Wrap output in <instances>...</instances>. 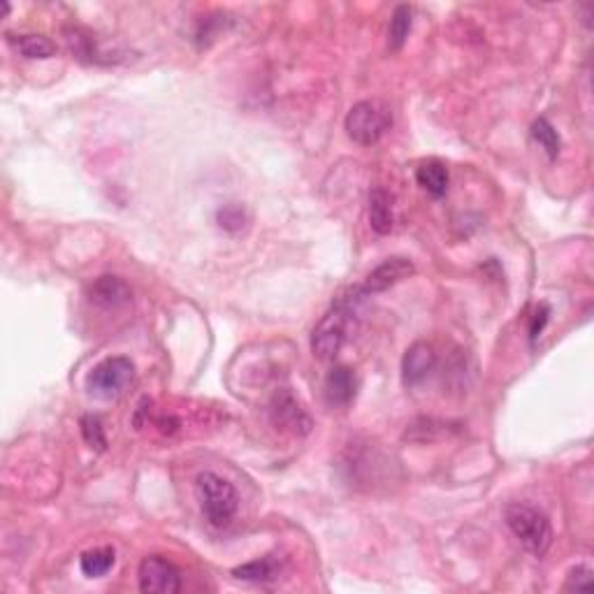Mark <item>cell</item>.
<instances>
[{"instance_id": "1", "label": "cell", "mask_w": 594, "mask_h": 594, "mask_svg": "<svg viewBox=\"0 0 594 594\" xmlns=\"http://www.w3.org/2000/svg\"><path fill=\"white\" fill-rule=\"evenodd\" d=\"M202 513L212 527H228L239 509V494L235 485L214 472H202L196 481Z\"/></svg>"}, {"instance_id": "2", "label": "cell", "mask_w": 594, "mask_h": 594, "mask_svg": "<svg viewBox=\"0 0 594 594\" xmlns=\"http://www.w3.org/2000/svg\"><path fill=\"white\" fill-rule=\"evenodd\" d=\"M504 520L527 552H532L534 557H543L551 551L552 527L551 520L541 511L530 504H509L504 511Z\"/></svg>"}, {"instance_id": "3", "label": "cell", "mask_w": 594, "mask_h": 594, "mask_svg": "<svg viewBox=\"0 0 594 594\" xmlns=\"http://www.w3.org/2000/svg\"><path fill=\"white\" fill-rule=\"evenodd\" d=\"M350 325H353V311H350V300H341L334 304L323 319L316 323L311 332V350L319 360H334L344 349L349 340Z\"/></svg>"}, {"instance_id": "4", "label": "cell", "mask_w": 594, "mask_h": 594, "mask_svg": "<svg viewBox=\"0 0 594 594\" xmlns=\"http://www.w3.org/2000/svg\"><path fill=\"white\" fill-rule=\"evenodd\" d=\"M393 126V111L381 101H360L346 114V135L360 147H371Z\"/></svg>"}, {"instance_id": "5", "label": "cell", "mask_w": 594, "mask_h": 594, "mask_svg": "<svg viewBox=\"0 0 594 594\" xmlns=\"http://www.w3.org/2000/svg\"><path fill=\"white\" fill-rule=\"evenodd\" d=\"M135 381V365L128 358L114 356L105 358L91 369L89 378H86V388L91 395L102 399L121 398L126 393L130 383Z\"/></svg>"}, {"instance_id": "6", "label": "cell", "mask_w": 594, "mask_h": 594, "mask_svg": "<svg viewBox=\"0 0 594 594\" xmlns=\"http://www.w3.org/2000/svg\"><path fill=\"white\" fill-rule=\"evenodd\" d=\"M139 589L147 594H177L181 589V573L170 560L160 555L144 557L138 571Z\"/></svg>"}, {"instance_id": "7", "label": "cell", "mask_w": 594, "mask_h": 594, "mask_svg": "<svg viewBox=\"0 0 594 594\" xmlns=\"http://www.w3.org/2000/svg\"><path fill=\"white\" fill-rule=\"evenodd\" d=\"M416 267L414 263L408 258H402V255H395V258L383 260L381 265L374 267V270L367 274L365 283H362L360 292L362 295H374V292H383L388 288H393L395 283L404 282L408 276L414 274Z\"/></svg>"}, {"instance_id": "8", "label": "cell", "mask_w": 594, "mask_h": 594, "mask_svg": "<svg viewBox=\"0 0 594 594\" xmlns=\"http://www.w3.org/2000/svg\"><path fill=\"white\" fill-rule=\"evenodd\" d=\"M436 365V353L430 344L416 341L407 349L402 358V381L404 386H418L430 377Z\"/></svg>"}, {"instance_id": "9", "label": "cell", "mask_w": 594, "mask_h": 594, "mask_svg": "<svg viewBox=\"0 0 594 594\" xmlns=\"http://www.w3.org/2000/svg\"><path fill=\"white\" fill-rule=\"evenodd\" d=\"M272 416H274V423L286 427L291 432H300V435H307L309 427H311V420L304 414V408L300 407L295 398H292L288 390H279L272 399Z\"/></svg>"}, {"instance_id": "10", "label": "cell", "mask_w": 594, "mask_h": 594, "mask_svg": "<svg viewBox=\"0 0 594 594\" xmlns=\"http://www.w3.org/2000/svg\"><path fill=\"white\" fill-rule=\"evenodd\" d=\"M91 300L102 309H121L130 302V288L119 276L105 274L91 288Z\"/></svg>"}, {"instance_id": "11", "label": "cell", "mask_w": 594, "mask_h": 594, "mask_svg": "<svg viewBox=\"0 0 594 594\" xmlns=\"http://www.w3.org/2000/svg\"><path fill=\"white\" fill-rule=\"evenodd\" d=\"M356 388L358 381L353 369H349V367H334L325 377V399L332 407H346V404H350V399L356 398Z\"/></svg>"}, {"instance_id": "12", "label": "cell", "mask_w": 594, "mask_h": 594, "mask_svg": "<svg viewBox=\"0 0 594 594\" xmlns=\"http://www.w3.org/2000/svg\"><path fill=\"white\" fill-rule=\"evenodd\" d=\"M369 225L377 235H390L395 225L393 197L383 188H374L369 193Z\"/></svg>"}, {"instance_id": "13", "label": "cell", "mask_w": 594, "mask_h": 594, "mask_svg": "<svg viewBox=\"0 0 594 594\" xmlns=\"http://www.w3.org/2000/svg\"><path fill=\"white\" fill-rule=\"evenodd\" d=\"M416 179L432 197H444L448 193V184H451L448 168L441 160H427L420 165L416 170Z\"/></svg>"}, {"instance_id": "14", "label": "cell", "mask_w": 594, "mask_h": 594, "mask_svg": "<svg viewBox=\"0 0 594 594\" xmlns=\"http://www.w3.org/2000/svg\"><path fill=\"white\" fill-rule=\"evenodd\" d=\"M114 564H117V552L110 546L93 548V551H86L84 555L80 557L81 573L89 576V579H102V576H107V573L111 571Z\"/></svg>"}, {"instance_id": "15", "label": "cell", "mask_w": 594, "mask_h": 594, "mask_svg": "<svg viewBox=\"0 0 594 594\" xmlns=\"http://www.w3.org/2000/svg\"><path fill=\"white\" fill-rule=\"evenodd\" d=\"M10 43L14 44V49L22 53L24 59H52L56 56L59 47L44 35H35V33H28V35H10Z\"/></svg>"}, {"instance_id": "16", "label": "cell", "mask_w": 594, "mask_h": 594, "mask_svg": "<svg viewBox=\"0 0 594 594\" xmlns=\"http://www.w3.org/2000/svg\"><path fill=\"white\" fill-rule=\"evenodd\" d=\"M411 24H414V14L408 5H398L390 19V28H388V49L390 52H399L407 43L408 33H411Z\"/></svg>"}, {"instance_id": "17", "label": "cell", "mask_w": 594, "mask_h": 594, "mask_svg": "<svg viewBox=\"0 0 594 594\" xmlns=\"http://www.w3.org/2000/svg\"><path fill=\"white\" fill-rule=\"evenodd\" d=\"M233 576L239 580H249V583H267V580L276 579V562L272 557L254 560V562L233 569Z\"/></svg>"}, {"instance_id": "18", "label": "cell", "mask_w": 594, "mask_h": 594, "mask_svg": "<svg viewBox=\"0 0 594 594\" xmlns=\"http://www.w3.org/2000/svg\"><path fill=\"white\" fill-rule=\"evenodd\" d=\"M532 138L541 144L543 151H546L551 160H555L557 156H560L562 139H560V135H557V130L552 128V123L548 121V119H536V121L532 123Z\"/></svg>"}, {"instance_id": "19", "label": "cell", "mask_w": 594, "mask_h": 594, "mask_svg": "<svg viewBox=\"0 0 594 594\" xmlns=\"http://www.w3.org/2000/svg\"><path fill=\"white\" fill-rule=\"evenodd\" d=\"M81 436H84L86 444L91 448H96V451H105L107 448V436L105 430H102V423L98 416H84L81 418Z\"/></svg>"}, {"instance_id": "20", "label": "cell", "mask_w": 594, "mask_h": 594, "mask_svg": "<svg viewBox=\"0 0 594 594\" xmlns=\"http://www.w3.org/2000/svg\"><path fill=\"white\" fill-rule=\"evenodd\" d=\"M244 223H246V214L239 205H228V207H223L221 212H218V225H221L223 230L237 233V230L244 228Z\"/></svg>"}, {"instance_id": "21", "label": "cell", "mask_w": 594, "mask_h": 594, "mask_svg": "<svg viewBox=\"0 0 594 594\" xmlns=\"http://www.w3.org/2000/svg\"><path fill=\"white\" fill-rule=\"evenodd\" d=\"M564 589H569V592H573V589H576V592H580V589H583V592H589V589H592V571H589L588 567H583V564L571 569L567 576V585H564Z\"/></svg>"}, {"instance_id": "22", "label": "cell", "mask_w": 594, "mask_h": 594, "mask_svg": "<svg viewBox=\"0 0 594 594\" xmlns=\"http://www.w3.org/2000/svg\"><path fill=\"white\" fill-rule=\"evenodd\" d=\"M548 313H551V309H548L546 304H541V307L536 309L534 319H532V330H530L532 341H536V337H539V334H541L543 325L548 323Z\"/></svg>"}]
</instances>
